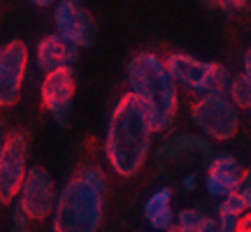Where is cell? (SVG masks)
I'll return each mask as SVG.
<instances>
[{"label": "cell", "mask_w": 251, "mask_h": 232, "mask_svg": "<svg viewBox=\"0 0 251 232\" xmlns=\"http://www.w3.org/2000/svg\"><path fill=\"white\" fill-rule=\"evenodd\" d=\"M151 121L140 98L124 93L109 114L105 135V158L119 177H135L151 151Z\"/></svg>", "instance_id": "1"}, {"label": "cell", "mask_w": 251, "mask_h": 232, "mask_svg": "<svg viewBox=\"0 0 251 232\" xmlns=\"http://www.w3.org/2000/svg\"><path fill=\"white\" fill-rule=\"evenodd\" d=\"M128 84L130 93L147 107L153 133L170 130L179 112V93L165 61L151 51L135 54L128 61Z\"/></svg>", "instance_id": "2"}, {"label": "cell", "mask_w": 251, "mask_h": 232, "mask_svg": "<svg viewBox=\"0 0 251 232\" xmlns=\"http://www.w3.org/2000/svg\"><path fill=\"white\" fill-rule=\"evenodd\" d=\"M105 195L91 188L77 174L58 190L56 207L51 214L54 232H98L102 223Z\"/></svg>", "instance_id": "3"}, {"label": "cell", "mask_w": 251, "mask_h": 232, "mask_svg": "<svg viewBox=\"0 0 251 232\" xmlns=\"http://www.w3.org/2000/svg\"><path fill=\"white\" fill-rule=\"evenodd\" d=\"M165 65L170 70L172 79L177 81V86L198 95L226 93L230 81V74L221 63L198 61L188 54H170L165 58Z\"/></svg>", "instance_id": "4"}, {"label": "cell", "mask_w": 251, "mask_h": 232, "mask_svg": "<svg viewBox=\"0 0 251 232\" xmlns=\"http://www.w3.org/2000/svg\"><path fill=\"white\" fill-rule=\"evenodd\" d=\"M191 121L207 139L226 142L240 128V114L226 93H209L191 105Z\"/></svg>", "instance_id": "5"}, {"label": "cell", "mask_w": 251, "mask_h": 232, "mask_svg": "<svg viewBox=\"0 0 251 232\" xmlns=\"http://www.w3.org/2000/svg\"><path fill=\"white\" fill-rule=\"evenodd\" d=\"M28 172V135L21 128L9 130L0 149V205H12L19 197Z\"/></svg>", "instance_id": "6"}, {"label": "cell", "mask_w": 251, "mask_h": 232, "mask_svg": "<svg viewBox=\"0 0 251 232\" xmlns=\"http://www.w3.org/2000/svg\"><path fill=\"white\" fill-rule=\"evenodd\" d=\"M56 197L58 195H56L54 179L49 177V172L40 165L28 167L26 179H24L17 197V205L21 207V211L30 221H42V218L54 214Z\"/></svg>", "instance_id": "7"}, {"label": "cell", "mask_w": 251, "mask_h": 232, "mask_svg": "<svg viewBox=\"0 0 251 232\" xmlns=\"http://www.w3.org/2000/svg\"><path fill=\"white\" fill-rule=\"evenodd\" d=\"M54 23L56 33L77 49L91 46L98 35V28H96L91 12L79 0H58L54 9Z\"/></svg>", "instance_id": "8"}, {"label": "cell", "mask_w": 251, "mask_h": 232, "mask_svg": "<svg viewBox=\"0 0 251 232\" xmlns=\"http://www.w3.org/2000/svg\"><path fill=\"white\" fill-rule=\"evenodd\" d=\"M40 98L42 107L49 112L61 128L70 125L72 116V100H75V72L72 68L47 72L42 84H40Z\"/></svg>", "instance_id": "9"}, {"label": "cell", "mask_w": 251, "mask_h": 232, "mask_svg": "<svg viewBox=\"0 0 251 232\" xmlns=\"http://www.w3.org/2000/svg\"><path fill=\"white\" fill-rule=\"evenodd\" d=\"M26 70L28 46L21 40L0 46V107H14L19 102Z\"/></svg>", "instance_id": "10"}, {"label": "cell", "mask_w": 251, "mask_h": 232, "mask_svg": "<svg viewBox=\"0 0 251 232\" xmlns=\"http://www.w3.org/2000/svg\"><path fill=\"white\" fill-rule=\"evenodd\" d=\"M247 181V170L237 162L233 153H221L207 162L205 188L212 197H228L237 193Z\"/></svg>", "instance_id": "11"}, {"label": "cell", "mask_w": 251, "mask_h": 232, "mask_svg": "<svg viewBox=\"0 0 251 232\" xmlns=\"http://www.w3.org/2000/svg\"><path fill=\"white\" fill-rule=\"evenodd\" d=\"M77 56H79V49L70 45L68 40H63L58 33L42 37L35 46V65L37 70H42L45 74L61 70V68H72Z\"/></svg>", "instance_id": "12"}, {"label": "cell", "mask_w": 251, "mask_h": 232, "mask_svg": "<svg viewBox=\"0 0 251 232\" xmlns=\"http://www.w3.org/2000/svg\"><path fill=\"white\" fill-rule=\"evenodd\" d=\"M181 151H200L207 162L212 161V144L207 142V139L198 137V135H177V137H172L170 142H165L161 146V151H158V165L163 167V162L168 161V158H172V156H177Z\"/></svg>", "instance_id": "13"}, {"label": "cell", "mask_w": 251, "mask_h": 232, "mask_svg": "<svg viewBox=\"0 0 251 232\" xmlns=\"http://www.w3.org/2000/svg\"><path fill=\"white\" fill-rule=\"evenodd\" d=\"M226 95L230 98V102H233L237 109H249L251 107V81L247 79L244 72L230 77L228 89H226Z\"/></svg>", "instance_id": "14"}, {"label": "cell", "mask_w": 251, "mask_h": 232, "mask_svg": "<svg viewBox=\"0 0 251 232\" xmlns=\"http://www.w3.org/2000/svg\"><path fill=\"white\" fill-rule=\"evenodd\" d=\"M170 200H172V190L168 186L158 188L156 193H153L147 202H144V218L149 221L153 214H158L161 209H165V207H170Z\"/></svg>", "instance_id": "15"}, {"label": "cell", "mask_w": 251, "mask_h": 232, "mask_svg": "<svg viewBox=\"0 0 251 232\" xmlns=\"http://www.w3.org/2000/svg\"><path fill=\"white\" fill-rule=\"evenodd\" d=\"M91 188H96L100 195H105L107 193V177H105V172L100 170V167H86V170H81L79 174Z\"/></svg>", "instance_id": "16"}, {"label": "cell", "mask_w": 251, "mask_h": 232, "mask_svg": "<svg viewBox=\"0 0 251 232\" xmlns=\"http://www.w3.org/2000/svg\"><path fill=\"white\" fill-rule=\"evenodd\" d=\"M219 214H233V216L247 214V205L242 202L240 193H230L228 197H224L221 205H219Z\"/></svg>", "instance_id": "17"}, {"label": "cell", "mask_w": 251, "mask_h": 232, "mask_svg": "<svg viewBox=\"0 0 251 232\" xmlns=\"http://www.w3.org/2000/svg\"><path fill=\"white\" fill-rule=\"evenodd\" d=\"M149 225H151L156 232H168L175 228V211H172L170 207H165V209H161L158 214H153L151 218H149Z\"/></svg>", "instance_id": "18"}, {"label": "cell", "mask_w": 251, "mask_h": 232, "mask_svg": "<svg viewBox=\"0 0 251 232\" xmlns=\"http://www.w3.org/2000/svg\"><path fill=\"white\" fill-rule=\"evenodd\" d=\"M200 218H202V214L198 209H181L179 214H177V228L181 232H196Z\"/></svg>", "instance_id": "19"}, {"label": "cell", "mask_w": 251, "mask_h": 232, "mask_svg": "<svg viewBox=\"0 0 251 232\" xmlns=\"http://www.w3.org/2000/svg\"><path fill=\"white\" fill-rule=\"evenodd\" d=\"M28 223H30V218L17 205L12 209V228H9V232H28Z\"/></svg>", "instance_id": "20"}, {"label": "cell", "mask_w": 251, "mask_h": 232, "mask_svg": "<svg viewBox=\"0 0 251 232\" xmlns=\"http://www.w3.org/2000/svg\"><path fill=\"white\" fill-rule=\"evenodd\" d=\"M240 228V216L219 214V232H237Z\"/></svg>", "instance_id": "21"}, {"label": "cell", "mask_w": 251, "mask_h": 232, "mask_svg": "<svg viewBox=\"0 0 251 232\" xmlns=\"http://www.w3.org/2000/svg\"><path fill=\"white\" fill-rule=\"evenodd\" d=\"M196 232H219V221L209 218V216H202L196 228Z\"/></svg>", "instance_id": "22"}, {"label": "cell", "mask_w": 251, "mask_h": 232, "mask_svg": "<svg viewBox=\"0 0 251 232\" xmlns=\"http://www.w3.org/2000/svg\"><path fill=\"white\" fill-rule=\"evenodd\" d=\"M237 193H240V197H242V202L247 205V209H251V181H244L242 188H240Z\"/></svg>", "instance_id": "23"}, {"label": "cell", "mask_w": 251, "mask_h": 232, "mask_svg": "<svg viewBox=\"0 0 251 232\" xmlns=\"http://www.w3.org/2000/svg\"><path fill=\"white\" fill-rule=\"evenodd\" d=\"M221 2H224L226 9H244V7H249L251 0H221Z\"/></svg>", "instance_id": "24"}, {"label": "cell", "mask_w": 251, "mask_h": 232, "mask_svg": "<svg viewBox=\"0 0 251 232\" xmlns=\"http://www.w3.org/2000/svg\"><path fill=\"white\" fill-rule=\"evenodd\" d=\"M237 232H251V214L240 216V228H237Z\"/></svg>", "instance_id": "25"}, {"label": "cell", "mask_w": 251, "mask_h": 232, "mask_svg": "<svg viewBox=\"0 0 251 232\" xmlns=\"http://www.w3.org/2000/svg\"><path fill=\"white\" fill-rule=\"evenodd\" d=\"M196 184H198V177H196V174H186V177H184V181H181L184 190H193V188H196Z\"/></svg>", "instance_id": "26"}, {"label": "cell", "mask_w": 251, "mask_h": 232, "mask_svg": "<svg viewBox=\"0 0 251 232\" xmlns=\"http://www.w3.org/2000/svg\"><path fill=\"white\" fill-rule=\"evenodd\" d=\"M244 74H247V79H249L251 81V46H249V49H247V54H244Z\"/></svg>", "instance_id": "27"}, {"label": "cell", "mask_w": 251, "mask_h": 232, "mask_svg": "<svg viewBox=\"0 0 251 232\" xmlns=\"http://www.w3.org/2000/svg\"><path fill=\"white\" fill-rule=\"evenodd\" d=\"M7 135H9V130L5 128V121H2V116H0V149H2L5 142H7Z\"/></svg>", "instance_id": "28"}, {"label": "cell", "mask_w": 251, "mask_h": 232, "mask_svg": "<svg viewBox=\"0 0 251 232\" xmlns=\"http://www.w3.org/2000/svg\"><path fill=\"white\" fill-rule=\"evenodd\" d=\"M33 5H37V7H49V5H56L58 0H30Z\"/></svg>", "instance_id": "29"}, {"label": "cell", "mask_w": 251, "mask_h": 232, "mask_svg": "<svg viewBox=\"0 0 251 232\" xmlns=\"http://www.w3.org/2000/svg\"><path fill=\"white\" fill-rule=\"evenodd\" d=\"M207 7H224V2L221 0H205Z\"/></svg>", "instance_id": "30"}, {"label": "cell", "mask_w": 251, "mask_h": 232, "mask_svg": "<svg viewBox=\"0 0 251 232\" xmlns=\"http://www.w3.org/2000/svg\"><path fill=\"white\" fill-rule=\"evenodd\" d=\"M168 232H181L179 228H177V225H175V228H172V230H168Z\"/></svg>", "instance_id": "31"}, {"label": "cell", "mask_w": 251, "mask_h": 232, "mask_svg": "<svg viewBox=\"0 0 251 232\" xmlns=\"http://www.w3.org/2000/svg\"><path fill=\"white\" fill-rule=\"evenodd\" d=\"M247 181H251V170H249V172H247Z\"/></svg>", "instance_id": "32"}, {"label": "cell", "mask_w": 251, "mask_h": 232, "mask_svg": "<svg viewBox=\"0 0 251 232\" xmlns=\"http://www.w3.org/2000/svg\"><path fill=\"white\" fill-rule=\"evenodd\" d=\"M249 114H251V107H249Z\"/></svg>", "instance_id": "33"}]
</instances>
